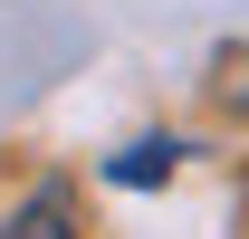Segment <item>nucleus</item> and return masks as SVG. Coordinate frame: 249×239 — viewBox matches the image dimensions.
Returning <instances> with one entry per match:
<instances>
[{
	"label": "nucleus",
	"instance_id": "nucleus-1",
	"mask_svg": "<svg viewBox=\"0 0 249 239\" xmlns=\"http://www.w3.org/2000/svg\"><path fill=\"white\" fill-rule=\"evenodd\" d=\"M0 239H77V201H67V182H38L29 201L10 210V230Z\"/></svg>",
	"mask_w": 249,
	"mask_h": 239
},
{
	"label": "nucleus",
	"instance_id": "nucleus-2",
	"mask_svg": "<svg viewBox=\"0 0 249 239\" xmlns=\"http://www.w3.org/2000/svg\"><path fill=\"white\" fill-rule=\"evenodd\" d=\"M173 153H182V144H163V134H154V144H124L106 172H115V182H163V172H173Z\"/></svg>",
	"mask_w": 249,
	"mask_h": 239
}]
</instances>
